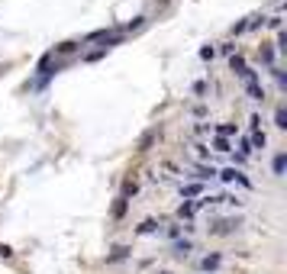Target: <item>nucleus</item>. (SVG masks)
Wrapping results in <instances>:
<instances>
[{"label": "nucleus", "mask_w": 287, "mask_h": 274, "mask_svg": "<svg viewBox=\"0 0 287 274\" xmlns=\"http://www.w3.org/2000/svg\"><path fill=\"white\" fill-rule=\"evenodd\" d=\"M271 171L277 174V178H284V171H287V155H284V152H277V155H274V162H271Z\"/></svg>", "instance_id": "obj_1"}, {"label": "nucleus", "mask_w": 287, "mask_h": 274, "mask_svg": "<svg viewBox=\"0 0 287 274\" xmlns=\"http://www.w3.org/2000/svg\"><path fill=\"white\" fill-rule=\"evenodd\" d=\"M245 91H249L252 100H265V91H262V84H258V77L255 81H245Z\"/></svg>", "instance_id": "obj_2"}, {"label": "nucleus", "mask_w": 287, "mask_h": 274, "mask_svg": "<svg viewBox=\"0 0 287 274\" xmlns=\"http://www.w3.org/2000/svg\"><path fill=\"white\" fill-rule=\"evenodd\" d=\"M220 261H223V258L213 252V255H207V258L200 261V268H203V271H216V268H220Z\"/></svg>", "instance_id": "obj_3"}, {"label": "nucleus", "mask_w": 287, "mask_h": 274, "mask_svg": "<svg viewBox=\"0 0 287 274\" xmlns=\"http://www.w3.org/2000/svg\"><path fill=\"white\" fill-rule=\"evenodd\" d=\"M229 68H232V71H236L239 77H242V71H245V58H242V55H229Z\"/></svg>", "instance_id": "obj_4"}, {"label": "nucleus", "mask_w": 287, "mask_h": 274, "mask_svg": "<svg viewBox=\"0 0 287 274\" xmlns=\"http://www.w3.org/2000/svg\"><path fill=\"white\" fill-rule=\"evenodd\" d=\"M181 193H184L187 200H190V197H200V193H203V184H184V187H181Z\"/></svg>", "instance_id": "obj_5"}, {"label": "nucleus", "mask_w": 287, "mask_h": 274, "mask_svg": "<svg viewBox=\"0 0 287 274\" xmlns=\"http://www.w3.org/2000/svg\"><path fill=\"white\" fill-rule=\"evenodd\" d=\"M236 226H239V219H220L213 232H232V229H236Z\"/></svg>", "instance_id": "obj_6"}, {"label": "nucleus", "mask_w": 287, "mask_h": 274, "mask_svg": "<svg viewBox=\"0 0 287 274\" xmlns=\"http://www.w3.org/2000/svg\"><path fill=\"white\" fill-rule=\"evenodd\" d=\"M274 126H277V129H287V110H284V107L274 110Z\"/></svg>", "instance_id": "obj_7"}, {"label": "nucleus", "mask_w": 287, "mask_h": 274, "mask_svg": "<svg viewBox=\"0 0 287 274\" xmlns=\"http://www.w3.org/2000/svg\"><path fill=\"white\" fill-rule=\"evenodd\" d=\"M265 142H268V139H265V132H252V139H249V145H255V148H265Z\"/></svg>", "instance_id": "obj_8"}, {"label": "nucleus", "mask_w": 287, "mask_h": 274, "mask_svg": "<svg viewBox=\"0 0 287 274\" xmlns=\"http://www.w3.org/2000/svg\"><path fill=\"white\" fill-rule=\"evenodd\" d=\"M155 229H158V223H155V219H145V223L139 226L136 232H139V236H149V232H155Z\"/></svg>", "instance_id": "obj_9"}, {"label": "nucleus", "mask_w": 287, "mask_h": 274, "mask_svg": "<svg viewBox=\"0 0 287 274\" xmlns=\"http://www.w3.org/2000/svg\"><path fill=\"white\" fill-rule=\"evenodd\" d=\"M126 255H129V249H126V245H116V249H113V255H110L107 261H123Z\"/></svg>", "instance_id": "obj_10"}, {"label": "nucleus", "mask_w": 287, "mask_h": 274, "mask_svg": "<svg viewBox=\"0 0 287 274\" xmlns=\"http://www.w3.org/2000/svg\"><path fill=\"white\" fill-rule=\"evenodd\" d=\"M178 216H181V219H190V216H194V203H181V207H178Z\"/></svg>", "instance_id": "obj_11"}, {"label": "nucleus", "mask_w": 287, "mask_h": 274, "mask_svg": "<svg viewBox=\"0 0 287 274\" xmlns=\"http://www.w3.org/2000/svg\"><path fill=\"white\" fill-rule=\"evenodd\" d=\"M232 132H236V126H229V123H220V126H216V136H232Z\"/></svg>", "instance_id": "obj_12"}, {"label": "nucleus", "mask_w": 287, "mask_h": 274, "mask_svg": "<svg viewBox=\"0 0 287 274\" xmlns=\"http://www.w3.org/2000/svg\"><path fill=\"white\" fill-rule=\"evenodd\" d=\"M187 252H190V242H187V239H184V242H178V245H175V255H178V258H184Z\"/></svg>", "instance_id": "obj_13"}, {"label": "nucleus", "mask_w": 287, "mask_h": 274, "mask_svg": "<svg viewBox=\"0 0 287 274\" xmlns=\"http://www.w3.org/2000/svg\"><path fill=\"white\" fill-rule=\"evenodd\" d=\"M123 213H126V197H119V200H116V207H113V216L119 219Z\"/></svg>", "instance_id": "obj_14"}, {"label": "nucleus", "mask_w": 287, "mask_h": 274, "mask_svg": "<svg viewBox=\"0 0 287 274\" xmlns=\"http://www.w3.org/2000/svg\"><path fill=\"white\" fill-rule=\"evenodd\" d=\"M236 174H239L236 168H226V171H220V178H223L226 184H229V181H236Z\"/></svg>", "instance_id": "obj_15"}, {"label": "nucleus", "mask_w": 287, "mask_h": 274, "mask_svg": "<svg viewBox=\"0 0 287 274\" xmlns=\"http://www.w3.org/2000/svg\"><path fill=\"white\" fill-rule=\"evenodd\" d=\"M213 148H220V152H229V142H226L223 136H216V139H213Z\"/></svg>", "instance_id": "obj_16"}, {"label": "nucleus", "mask_w": 287, "mask_h": 274, "mask_svg": "<svg viewBox=\"0 0 287 274\" xmlns=\"http://www.w3.org/2000/svg\"><path fill=\"white\" fill-rule=\"evenodd\" d=\"M277 49H287V32L277 29Z\"/></svg>", "instance_id": "obj_17"}, {"label": "nucleus", "mask_w": 287, "mask_h": 274, "mask_svg": "<svg viewBox=\"0 0 287 274\" xmlns=\"http://www.w3.org/2000/svg\"><path fill=\"white\" fill-rule=\"evenodd\" d=\"M213 55H216L213 46H203V49H200V58H213Z\"/></svg>", "instance_id": "obj_18"}, {"label": "nucleus", "mask_w": 287, "mask_h": 274, "mask_svg": "<svg viewBox=\"0 0 287 274\" xmlns=\"http://www.w3.org/2000/svg\"><path fill=\"white\" fill-rule=\"evenodd\" d=\"M262 61H265V65H271V61H274V52H271V49H262Z\"/></svg>", "instance_id": "obj_19"}, {"label": "nucleus", "mask_w": 287, "mask_h": 274, "mask_svg": "<svg viewBox=\"0 0 287 274\" xmlns=\"http://www.w3.org/2000/svg\"><path fill=\"white\" fill-rule=\"evenodd\" d=\"M249 29V23H236V26H232V36H239V32H245Z\"/></svg>", "instance_id": "obj_20"}, {"label": "nucleus", "mask_w": 287, "mask_h": 274, "mask_svg": "<svg viewBox=\"0 0 287 274\" xmlns=\"http://www.w3.org/2000/svg\"><path fill=\"white\" fill-rule=\"evenodd\" d=\"M10 255H13L10 245H0V258H10Z\"/></svg>", "instance_id": "obj_21"}, {"label": "nucleus", "mask_w": 287, "mask_h": 274, "mask_svg": "<svg viewBox=\"0 0 287 274\" xmlns=\"http://www.w3.org/2000/svg\"><path fill=\"white\" fill-rule=\"evenodd\" d=\"M161 274H171V271H161Z\"/></svg>", "instance_id": "obj_22"}]
</instances>
